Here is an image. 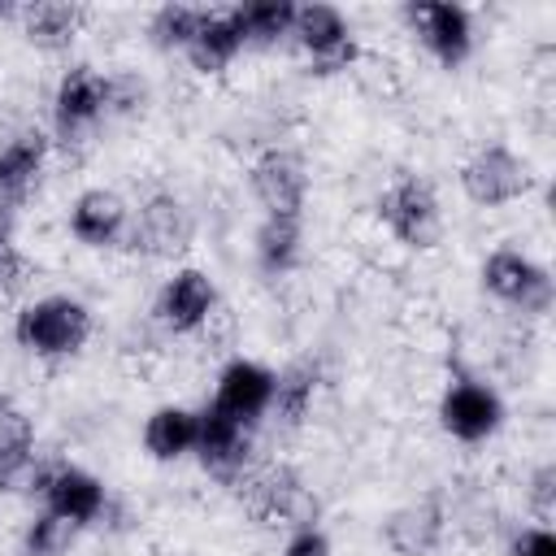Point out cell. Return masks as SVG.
I'll return each instance as SVG.
<instances>
[{
    "mask_svg": "<svg viewBox=\"0 0 556 556\" xmlns=\"http://www.w3.org/2000/svg\"><path fill=\"white\" fill-rule=\"evenodd\" d=\"M30 278H35V261L22 248H13L9 235H4L0 239V308H9L30 287Z\"/></svg>",
    "mask_w": 556,
    "mask_h": 556,
    "instance_id": "obj_28",
    "label": "cell"
},
{
    "mask_svg": "<svg viewBox=\"0 0 556 556\" xmlns=\"http://www.w3.org/2000/svg\"><path fill=\"white\" fill-rule=\"evenodd\" d=\"M274 400V369H265L261 361H230L217 378V395L213 408H222L226 417H235L239 426H256L269 413Z\"/></svg>",
    "mask_w": 556,
    "mask_h": 556,
    "instance_id": "obj_13",
    "label": "cell"
},
{
    "mask_svg": "<svg viewBox=\"0 0 556 556\" xmlns=\"http://www.w3.org/2000/svg\"><path fill=\"white\" fill-rule=\"evenodd\" d=\"M195 239V217L174 191H156L139 204V213L126 222L122 248L143 252V256H182Z\"/></svg>",
    "mask_w": 556,
    "mask_h": 556,
    "instance_id": "obj_4",
    "label": "cell"
},
{
    "mask_svg": "<svg viewBox=\"0 0 556 556\" xmlns=\"http://www.w3.org/2000/svg\"><path fill=\"white\" fill-rule=\"evenodd\" d=\"M126 222H130L126 200L117 191H104V187H91V191H83L70 204V230L87 248H113V243H122Z\"/></svg>",
    "mask_w": 556,
    "mask_h": 556,
    "instance_id": "obj_16",
    "label": "cell"
},
{
    "mask_svg": "<svg viewBox=\"0 0 556 556\" xmlns=\"http://www.w3.org/2000/svg\"><path fill=\"white\" fill-rule=\"evenodd\" d=\"M39 495H43L48 513H56V517H65L74 526L96 521L100 508H104V482L96 473L78 469V465H52L43 486H39Z\"/></svg>",
    "mask_w": 556,
    "mask_h": 556,
    "instance_id": "obj_15",
    "label": "cell"
},
{
    "mask_svg": "<svg viewBox=\"0 0 556 556\" xmlns=\"http://www.w3.org/2000/svg\"><path fill=\"white\" fill-rule=\"evenodd\" d=\"M0 239H4V222H0Z\"/></svg>",
    "mask_w": 556,
    "mask_h": 556,
    "instance_id": "obj_33",
    "label": "cell"
},
{
    "mask_svg": "<svg viewBox=\"0 0 556 556\" xmlns=\"http://www.w3.org/2000/svg\"><path fill=\"white\" fill-rule=\"evenodd\" d=\"M382 539L395 556H430L443 539V508L434 495L426 500H413L404 508H395L382 526Z\"/></svg>",
    "mask_w": 556,
    "mask_h": 556,
    "instance_id": "obj_17",
    "label": "cell"
},
{
    "mask_svg": "<svg viewBox=\"0 0 556 556\" xmlns=\"http://www.w3.org/2000/svg\"><path fill=\"white\" fill-rule=\"evenodd\" d=\"M500 421H504V404H500V395H495L486 382H478V378H469V374H456V378L447 382V391H443V400H439V426H443L452 439L478 443V439L495 434Z\"/></svg>",
    "mask_w": 556,
    "mask_h": 556,
    "instance_id": "obj_11",
    "label": "cell"
},
{
    "mask_svg": "<svg viewBox=\"0 0 556 556\" xmlns=\"http://www.w3.org/2000/svg\"><path fill=\"white\" fill-rule=\"evenodd\" d=\"M87 334H91V313L70 295L30 300L13 321V339L35 356H74L87 343Z\"/></svg>",
    "mask_w": 556,
    "mask_h": 556,
    "instance_id": "obj_1",
    "label": "cell"
},
{
    "mask_svg": "<svg viewBox=\"0 0 556 556\" xmlns=\"http://www.w3.org/2000/svg\"><path fill=\"white\" fill-rule=\"evenodd\" d=\"M243 504L261 526H287L304 530L317 526V495L304 486V478L291 465H265L243 478Z\"/></svg>",
    "mask_w": 556,
    "mask_h": 556,
    "instance_id": "obj_2",
    "label": "cell"
},
{
    "mask_svg": "<svg viewBox=\"0 0 556 556\" xmlns=\"http://www.w3.org/2000/svg\"><path fill=\"white\" fill-rule=\"evenodd\" d=\"M195 460L204 473H213L226 486H239L248 478V460H252V434L248 426H239L235 417H226L222 408H200L195 413V443H191Z\"/></svg>",
    "mask_w": 556,
    "mask_h": 556,
    "instance_id": "obj_7",
    "label": "cell"
},
{
    "mask_svg": "<svg viewBox=\"0 0 556 556\" xmlns=\"http://www.w3.org/2000/svg\"><path fill=\"white\" fill-rule=\"evenodd\" d=\"M213 308H217V291H213L208 274H204V269H178V274L161 287L152 313H156V321H161L165 330L187 334V330L204 326V321L213 317Z\"/></svg>",
    "mask_w": 556,
    "mask_h": 556,
    "instance_id": "obj_14",
    "label": "cell"
},
{
    "mask_svg": "<svg viewBox=\"0 0 556 556\" xmlns=\"http://www.w3.org/2000/svg\"><path fill=\"white\" fill-rule=\"evenodd\" d=\"M109 113V74L96 65H70L52 96V122L61 143H83Z\"/></svg>",
    "mask_w": 556,
    "mask_h": 556,
    "instance_id": "obj_5",
    "label": "cell"
},
{
    "mask_svg": "<svg viewBox=\"0 0 556 556\" xmlns=\"http://www.w3.org/2000/svg\"><path fill=\"white\" fill-rule=\"evenodd\" d=\"M530 187H534L530 161H521V156L508 152L504 143L478 148V152L460 165V191H465L473 204H482V208L513 204V200H521Z\"/></svg>",
    "mask_w": 556,
    "mask_h": 556,
    "instance_id": "obj_6",
    "label": "cell"
},
{
    "mask_svg": "<svg viewBox=\"0 0 556 556\" xmlns=\"http://www.w3.org/2000/svg\"><path fill=\"white\" fill-rule=\"evenodd\" d=\"M204 13H208L204 4H161L152 13V22H148V35L165 52H174V48L187 52V43L195 39V30L204 26Z\"/></svg>",
    "mask_w": 556,
    "mask_h": 556,
    "instance_id": "obj_25",
    "label": "cell"
},
{
    "mask_svg": "<svg viewBox=\"0 0 556 556\" xmlns=\"http://www.w3.org/2000/svg\"><path fill=\"white\" fill-rule=\"evenodd\" d=\"M35 465V426L30 417L0 400V491H13Z\"/></svg>",
    "mask_w": 556,
    "mask_h": 556,
    "instance_id": "obj_21",
    "label": "cell"
},
{
    "mask_svg": "<svg viewBox=\"0 0 556 556\" xmlns=\"http://www.w3.org/2000/svg\"><path fill=\"white\" fill-rule=\"evenodd\" d=\"M530 508H534V517H539L543 526H547L552 513H556V465H552V460L539 465L534 478H530Z\"/></svg>",
    "mask_w": 556,
    "mask_h": 556,
    "instance_id": "obj_29",
    "label": "cell"
},
{
    "mask_svg": "<svg viewBox=\"0 0 556 556\" xmlns=\"http://www.w3.org/2000/svg\"><path fill=\"white\" fill-rule=\"evenodd\" d=\"M482 287L495 300H504L521 313H534V317L552 308V274L513 248H500L482 261Z\"/></svg>",
    "mask_w": 556,
    "mask_h": 556,
    "instance_id": "obj_10",
    "label": "cell"
},
{
    "mask_svg": "<svg viewBox=\"0 0 556 556\" xmlns=\"http://www.w3.org/2000/svg\"><path fill=\"white\" fill-rule=\"evenodd\" d=\"M191 443H195V413L182 404H161L143 421V447L156 460H178L182 452H191Z\"/></svg>",
    "mask_w": 556,
    "mask_h": 556,
    "instance_id": "obj_22",
    "label": "cell"
},
{
    "mask_svg": "<svg viewBox=\"0 0 556 556\" xmlns=\"http://www.w3.org/2000/svg\"><path fill=\"white\" fill-rule=\"evenodd\" d=\"M239 22H243L248 43H278L282 35H291L295 4L291 0H252V4H239Z\"/></svg>",
    "mask_w": 556,
    "mask_h": 556,
    "instance_id": "obj_26",
    "label": "cell"
},
{
    "mask_svg": "<svg viewBox=\"0 0 556 556\" xmlns=\"http://www.w3.org/2000/svg\"><path fill=\"white\" fill-rule=\"evenodd\" d=\"M408 26L421 35V43L430 48V56L447 70H456L469 48H473V22L460 4H443V0H417L404 9Z\"/></svg>",
    "mask_w": 556,
    "mask_h": 556,
    "instance_id": "obj_12",
    "label": "cell"
},
{
    "mask_svg": "<svg viewBox=\"0 0 556 556\" xmlns=\"http://www.w3.org/2000/svg\"><path fill=\"white\" fill-rule=\"evenodd\" d=\"M282 556H330V539L317 530V526H304V530H291Z\"/></svg>",
    "mask_w": 556,
    "mask_h": 556,
    "instance_id": "obj_30",
    "label": "cell"
},
{
    "mask_svg": "<svg viewBox=\"0 0 556 556\" xmlns=\"http://www.w3.org/2000/svg\"><path fill=\"white\" fill-rule=\"evenodd\" d=\"M252 195L261 200L265 217H300L308 195V169L304 156L291 148H265L248 169Z\"/></svg>",
    "mask_w": 556,
    "mask_h": 556,
    "instance_id": "obj_9",
    "label": "cell"
},
{
    "mask_svg": "<svg viewBox=\"0 0 556 556\" xmlns=\"http://www.w3.org/2000/svg\"><path fill=\"white\" fill-rule=\"evenodd\" d=\"M378 222L404 243V248H417V252H430L439 248L443 239V213H439V195L426 178L417 174H404L395 178L382 195H378Z\"/></svg>",
    "mask_w": 556,
    "mask_h": 556,
    "instance_id": "obj_3",
    "label": "cell"
},
{
    "mask_svg": "<svg viewBox=\"0 0 556 556\" xmlns=\"http://www.w3.org/2000/svg\"><path fill=\"white\" fill-rule=\"evenodd\" d=\"M291 35L308 52V70L321 74V78L348 70L361 56V48H356V39L348 30V17L334 4H295Z\"/></svg>",
    "mask_w": 556,
    "mask_h": 556,
    "instance_id": "obj_8",
    "label": "cell"
},
{
    "mask_svg": "<svg viewBox=\"0 0 556 556\" xmlns=\"http://www.w3.org/2000/svg\"><path fill=\"white\" fill-rule=\"evenodd\" d=\"M43 156H48V135L39 126H26L13 139H4L0 143V195L4 200H22L39 182Z\"/></svg>",
    "mask_w": 556,
    "mask_h": 556,
    "instance_id": "obj_19",
    "label": "cell"
},
{
    "mask_svg": "<svg viewBox=\"0 0 556 556\" xmlns=\"http://www.w3.org/2000/svg\"><path fill=\"white\" fill-rule=\"evenodd\" d=\"M17 17H22V30H26V39H30L35 48L61 52V48H70L74 35L83 30L87 9L74 4V0H35V4H26Z\"/></svg>",
    "mask_w": 556,
    "mask_h": 556,
    "instance_id": "obj_20",
    "label": "cell"
},
{
    "mask_svg": "<svg viewBox=\"0 0 556 556\" xmlns=\"http://www.w3.org/2000/svg\"><path fill=\"white\" fill-rule=\"evenodd\" d=\"M313 391H317V361H291L287 369L274 374V400L269 408L282 417V426H300L313 408Z\"/></svg>",
    "mask_w": 556,
    "mask_h": 556,
    "instance_id": "obj_23",
    "label": "cell"
},
{
    "mask_svg": "<svg viewBox=\"0 0 556 556\" xmlns=\"http://www.w3.org/2000/svg\"><path fill=\"white\" fill-rule=\"evenodd\" d=\"M74 530H78L74 521L43 508L26 530V556H65V547L74 543Z\"/></svg>",
    "mask_w": 556,
    "mask_h": 556,
    "instance_id": "obj_27",
    "label": "cell"
},
{
    "mask_svg": "<svg viewBox=\"0 0 556 556\" xmlns=\"http://www.w3.org/2000/svg\"><path fill=\"white\" fill-rule=\"evenodd\" d=\"M300 243H304L300 217H265L256 226V265L265 274H287L300 261Z\"/></svg>",
    "mask_w": 556,
    "mask_h": 556,
    "instance_id": "obj_24",
    "label": "cell"
},
{
    "mask_svg": "<svg viewBox=\"0 0 556 556\" xmlns=\"http://www.w3.org/2000/svg\"><path fill=\"white\" fill-rule=\"evenodd\" d=\"M243 22H239V4L230 9H208L204 13V26L195 30V39L187 43V61L200 70V74H217L235 61V52L243 48Z\"/></svg>",
    "mask_w": 556,
    "mask_h": 556,
    "instance_id": "obj_18",
    "label": "cell"
},
{
    "mask_svg": "<svg viewBox=\"0 0 556 556\" xmlns=\"http://www.w3.org/2000/svg\"><path fill=\"white\" fill-rule=\"evenodd\" d=\"M22 13V4H13V0H0V22H9V17H17Z\"/></svg>",
    "mask_w": 556,
    "mask_h": 556,
    "instance_id": "obj_32",
    "label": "cell"
},
{
    "mask_svg": "<svg viewBox=\"0 0 556 556\" xmlns=\"http://www.w3.org/2000/svg\"><path fill=\"white\" fill-rule=\"evenodd\" d=\"M513 556H556V534L547 526H530L513 539Z\"/></svg>",
    "mask_w": 556,
    "mask_h": 556,
    "instance_id": "obj_31",
    "label": "cell"
}]
</instances>
